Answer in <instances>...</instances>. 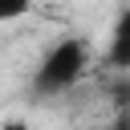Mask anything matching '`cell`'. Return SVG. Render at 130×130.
I'll list each match as a JSON object with an SVG mask.
<instances>
[{
	"instance_id": "obj_1",
	"label": "cell",
	"mask_w": 130,
	"mask_h": 130,
	"mask_svg": "<svg viewBox=\"0 0 130 130\" xmlns=\"http://www.w3.org/2000/svg\"><path fill=\"white\" fill-rule=\"evenodd\" d=\"M89 57H93V53H89V41H85V37H61V41H53L49 53L41 57L37 73H32V98H37V102H49V98L69 93V89L85 77Z\"/></svg>"
},
{
	"instance_id": "obj_2",
	"label": "cell",
	"mask_w": 130,
	"mask_h": 130,
	"mask_svg": "<svg viewBox=\"0 0 130 130\" xmlns=\"http://www.w3.org/2000/svg\"><path fill=\"white\" fill-rule=\"evenodd\" d=\"M106 65L118 73H130V4L118 8L114 28H110V45H106Z\"/></svg>"
},
{
	"instance_id": "obj_3",
	"label": "cell",
	"mask_w": 130,
	"mask_h": 130,
	"mask_svg": "<svg viewBox=\"0 0 130 130\" xmlns=\"http://www.w3.org/2000/svg\"><path fill=\"white\" fill-rule=\"evenodd\" d=\"M20 16H28V4L24 0H0V24L20 20Z\"/></svg>"
},
{
	"instance_id": "obj_4",
	"label": "cell",
	"mask_w": 130,
	"mask_h": 130,
	"mask_svg": "<svg viewBox=\"0 0 130 130\" xmlns=\"http://www.w3.org/2000/svg\"><path fill=\"white\" fill-rule=\"evenodd\" d=\"M0 130H28V122L24 118H8V122H0Z\"/></svg>"
},
{
	"instance_id": "obj_5",
	"label": "cell",
	"mask_w": 130,
	"mask_h": 130,
	"mask_svg": "<svg viewBox=\"0 0 130 130\" xmlns=\"http://www.w3.org/2000/svg\"><path fill=\"white\" fill-rule=\"evenodd\" d=\"M110 130H130V114H126V110H122V114H118V118H114V126H110Z\"/></svg>"
}]
</instances>
